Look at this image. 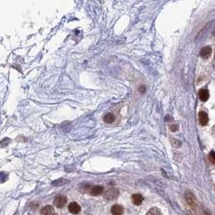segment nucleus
Segmentation results:
<instances>
[{"label":"nucleus","mask_w":215,"mask_h":215,"mask_svg":"<svg viewBox=\"0 0 215 215\" xmlns=\"http://www.w3.org/2000/svg\"><path fill=\"white\" fill-rule=\"evenodd\" d=\"M184 198H185V201L188 203V205L192 209H194L196 205H197V199L194 197V195L191 193V192H189V191H187L184 193Z\"/></svg>","instance_id":"obj_1"},{"label":"nucleus","mask_w":215,"mask_h":215,"mask_svg":"<svg viewBox=\"0 0 215 215\" xmlns=\"http://www.w3.org/2000/svg\"><path fill=\"white\" fill-rule=\"evenodd\" d=\"M198 118L199 123L201 126L207 125L208 123H209V117H208V115L205 111H200L198 114Z\"/></svg>","instance_id":"obj_2"},{"label":"nucleus","mask_w":215,"mask_h":215,"mask_svg":"<svg viewBox=\"0 0 215 215\" xmlns=\"http://www.w3.org/2000/svg\"><path fill=\"white\" fill-rule=\"evenodd\" d=\"M66 201H67V198L64 196H57L54 199V205L57 208H62L64 205H65Z\"/></svg>","instance_id":"obj_3"},{"label":"nucleus","mask_w":215,"mask_h":215,"mask_svg":"<svg viewBox=\"0 0 215 215\" xmlns=\"http://www.w3.org/2000/svg\"><path fill=\"white\" fill-rule=\"evenodd\" d=\"M68 208H69V211L73 214H78V213H80L81 211L80 205L77 202H74V201L70 203Z\"/></svg>","instance_id":"obj_4"},{"label":"nucleus","mask_w":215,"mask_h":215,"mask_svg":"<svg viewBox=\"0 0 215 215\" xmlns=\"http://www.w3.org/2000/svg\"><path fill=\"white\" fill-rule=\"evenodd\" d=\"M211 54H212V48L209 46H206V47L203 48L201 50V53H200L201 57L205 60L209 59L210 57Z\"/></svg>","instance_id":"obj_5"},{"label":"nucleus","mask_w":215,"mask_h":215,"mask_svg":"<svg viewBox=\"0 0 215 215\" xmlns=\"http://www.w3.org/2000/svg\"><path fill=\"white\" fill-rule=\"evenodd\" d=\"M104 196L107 200H113V199L116 198L118 196V191L115 188H110L106 192Z\"/></svg>","instance_id":"obj_6"},{"label":"nucleus","mask_w":215,"mask_h":215,"mask_svg":"<svg viewBox=\"0 0 215 215\" xmlns=\"http://www.w3.org/2000/svg\"><path fill=\"white\" fill-rule=\"evenodd\" d=\"M103 187L101 186V185H95V186H93L91 188L90 191V193L92 196H98V195H100L101 193H103Z\"/></svg>","instance_id":"obj_7"},{"label":"nucleus","mask_w":215,"mask_h":215,"mask_svg":"<svg viewBox=\"0 0 215 215\" xmlns=\"http://www.w3.org/2000/svg\"><path fill=\"white\" fill-rule=\"evenodd\" d=\"M111 213L113 215H122L123 213V207L120 205H114L111 207Z\"/></svg>","instance_id":"obj_8"},{"label":"nucleus","mask_w":215,"mask_h":215,"mask_svg":"<svg viewBox=\"0 0 215 215\" xmlns=\"http://www.w3.org/2000/svg\"><path fill=\"white\" fill-rule=\"evenodd\" d=\"M131 200H132V201H133V203L135 205H141L142 202H143V197L141 194H139V193H135V194L132 195Z\"/></svg>","instance_id":"obj_9"},{"label":"nucleus","mask_w":215,"mask_h":215,"mask_svg":"<svg viewBox=\"0 0 215 215\" xmlns=\"http://www.w3.org/2000/svg\"><path fill=\"white\" fill-rule=\"evenodd\" d=\"M41 215H54V209L51 205L44 206L40 210Z\"/></svg>","instance_id":"obj_10"},{"label":"nucleus","mask_w":215,"mask_h":215,"mask_svg":"<svg viewBox=\"0 0 215 215\" xmlns=\"http://www.w3.org/2000/svg\"><path fill=\"white\" fill-rule=\"evenodd\" d=\"M199 98L202 102H206L209 98V93L207 90L202 89L199 91Z\"/></svg>","instance_id":"obj_11"},{"label":"nucleus","mask_w":215,"mask_h":215,"mask_svg":"<svg viewBox=\"0 0 215 215\" xmlns=\"http://www.w3.org/2000/svg\"><path fill=\"white\" fill-rule=\"evenodd\" d=\"M115 116L113 115L112 113H107L103 117V121L106 123H112L113 122H115Z\"/></svg>","instance_id":"obj_12"},{"label":"nucleus","mask_w":215,"mask_h":215,"mask_svg":"<svg viewBox=\"0 0 215 215\" xmlns=\"http://www.w3.org/2000/svg\"><path fill=\"white\" fill-rule=\"evenodd\" d=\"M146 215H161V211L157 207H153L147 212Z\"/></svg>","instance_id":"obj_13"},{"label":"nucleus","mask_w":215,"mask_h":215,"mask_svg":"<svg viewBox=\"0 0 215 215\" xmlns=\"http://www.w3.org/2000/svg\"><path fill=\"white\" fill-rule=\"evenodd\" d=\"M209 160L211 164L215 165V152H210L209 154Z\"/></svg>","instance_id":"obj_14"},{"label":"nucleus","mask_w":215,"mask_h":215,"mask_svg":"<svg viewBox=\"0 0 215 215\" xmlns=\"http://www.w3.org/2000/svg\"><path fill=\"white\" fill-rule=\"evenodd\" d=\"M178 127H179L177 124H171V125H169V129H170L171 131H173V132L177 131V130H178Z\"/></svg>","instance_id":"obj_15"},{"label":"nucleus","mask_w":215,"mask_h":215,"mask_svg":"<svg viewBox=\"0 0 215 215\" xmlns=\"http://www.w3.org/2000/svg\"><path fill=\"white\" fill-rule=\"evenodd\" d=\"M138 90H139V93H141V94H144V93L146 92L145 86H140L139 87V89H138Z\"/></svg>","instance_id":"obj_16"},{"label":"nucleus","mask_w":215,"mask_h":215,"mask_svg":"<svg viewBox=\"0 0 215 215\" xmlns=\"http://www.w3.org/2000/svg\"><path fill=\"white\" fill-rule=\"evenodd\" d=\"M212 134L213 135V136H215V126H213L212 128Z\"/></svg>","instance_id":"obj_17"},{"label":"nucleus","mask_w":215,"mask_h":215,"mask_svg":"<svg viewBox=\"0 0 215 215\" xmlns=\"http://www.w3.org/2000/svg\"><path fill=\"white\" fill-rule=\"evenodd\" d=\"M214 61H215V56H214Z\"/></svg>","instance_id":"obj_18"}]
</instances>
